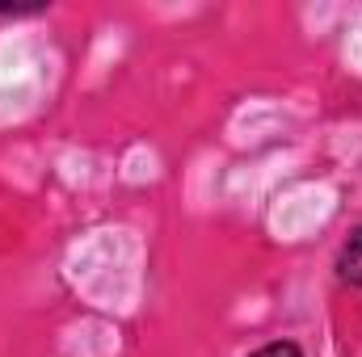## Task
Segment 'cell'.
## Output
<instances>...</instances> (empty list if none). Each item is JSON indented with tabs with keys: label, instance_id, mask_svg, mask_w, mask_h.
Segmentation results:
<instances>
[{
	"label": "cell",
	"instance_id": "obj_1",
	"mask_svg": "<svg viewBox=\"0 0 362 357\" xmlns=\"http://www.w3.org/2000/svg\"><path fill=\"white\" fill-rule=\"evenodd\" d=\"M337 273H341V282H350V286L362 290V227H354V236L341 244V253H337Z\"/></svg>",
	"mask_w": 362,
	"mask_h": 357
},
{
	"label": "cell",
	"instance_id": "obj_2",
	"mask_svg": "<svg viewBox=\"0 0 362 357\" xmlns=\"http://www.w3.org/2000/svg\"><path fill=\"white\" fill-rule=\"evenodd\" d=\"M249 357H303V349L295 341H270V345H262L257 353H249Z\"/></svg>",
	"mask_w": 362,
	"mask_h": 357
}]
</instances>
